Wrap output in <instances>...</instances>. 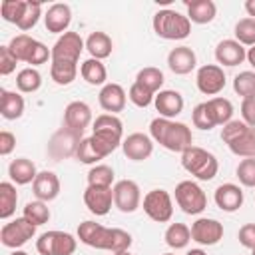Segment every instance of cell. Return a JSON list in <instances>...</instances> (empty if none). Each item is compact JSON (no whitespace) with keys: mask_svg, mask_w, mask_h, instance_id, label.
I'll use <instances>...</instances> for the list:
<instances>
[{"mask_svg":"<svg viewBox=\"0 0 255 255\" xmlns=\"http://www.w3.org/2000/svg\"><path fill=\"white\" fill-rule=\"evenodd\" d=\"M149 133H151V139H155L159 145H163L169 151L183 153L187 147L193 145L191 129L185 124L173 122V120H167V118H155V120H151Z\"/></svg>","mask_w":255,"mask_h":255,"instance_id":"cell-1","label":"cell"},{"mask_svg":"<svg viewBox=\"0 0 255 255\" xmlns=\"http://www.w3.org/2000/svg\"><path fill=\"white\" fill-rule=\"evenodd\" d=\"M122 135H124V124L118 116L102 114L94 120V133L90 135V139L102 159L106 155H110L112 151H116L118 145H122V141H124Z\"/></svg>","mask_w":255,"mask_h":255,"instance_id":"cell-2","label":"cell"},{"mask_svg":"<svg viewBox=\"0 0 255 255\" xmlns=\"http://www.w3.org/2000/svg\"><path fill=\"white\" fill-rule=\"evenodd\" d=\"M181 165L187 173H191L193 177H197L201 181L213 179L217 175V169H219L217 157L211 151L197 147V145H191L181 153Z\"/></svg>","mask_w":255,"mask_h":255,"instance_id":"cell-3","label":"cell"},{"mask_svg":"<svg viewBox=\"0 0 255 255\" xmlns=\"http://www.w3.org/2000/svg\"><path fill=\"white\" fill-rule=\"evenodd\" d=\"M151 24H153V32L163 40H183L191 34L189 18L169 8L155 12Z\"/></svg>","mask_w":255,"mask_h":255,"instance_id":"cell-4","label":"cell"},{"mask_svg":"<svg viewBox=\"0 0 255 255\" xmlns=\"http://www.w3.org/2000/svg\"><path fill=\"white\" fill-rule=\"evenodd\" d=\"M175 201L187 215H199L207 207V195L205 191L191 179L179 181L175 185Z\"/></svg>","mask_w":255,"mask_h":255,"instance_id":"cell-5","label":"cell"},{"mask_svg":"<svg viewBox=\"0 0 255 255\" xmlns=\"http://www.w3.org/2000/svg\"><path fill=\"white\" fill-rule=\"evenodd\" d=\"M76 247V237L66 231H46L36 239V249L40 255H72Z\"/></svg>","mask_w":255,"mask_h":255,"instance_id":"cell-6","label":"cell"},{"mask_svg":"<svg viewBox=\"0 0 255 255\" xmlns=\"http://www.w3.org/2000/svg\"><path fill=\"white\" fill-rule=\"evenodd\" d=\"M34 235H36V225L30 223L26 217H16L14 221L4 223L0 229V241L4 247L10 249H18L26 245Z\"/></svg>","mask_w":255,"mask_h":255,"instance_id":"cell-7","label":"cell"},{"mask_svg":"<svg viewBox=\"0 0 255 255\" xmlns=\"http://www.w3.org/2000/svg\"><path fill=\"white\" fill-rule=\"evenodd\" d=\"M143 211L149 219L165 223L173 215V201L165 189H151L143 195Z\"/></svg>","mask_w":255,"mask_h":255,"instance_id":"cell-8","label":"cell"},{"mask_svg":"<svg viewBox=\"0 0 255 255\" xmlns=\"http://www.w3.org/2000/svg\"><path fill=\"white\" fill-rule=\"evenodd\" d=\"M84 131H76V129H70V128H62L60 131H56L48 143V153L54 157V159H62V157H70V155H76L78 151V145L80 141L84 139L82 137Z\"/></svg>","mask_w":255,"mask_h":255,"instance_id":"cell-9","label":"cell"},{"mask_svg":"<svg viewBox=\"0 0 255 255\" xmlns=\"http://www.w3.org/2000/svg\"><path fill=\"white\" fill-rule=\"evenodd\" d=\"M84 48H86V42L82 40V36L78 32H66L56 40V44L52 48V62L78 64Z\"/></svg>","mask_w":255,"mask_h":255,"instance_id":"cell-10","label":"cell"},{"mask_svg":"<svg viewBox=\"0 0 255 255\" xmlns=\"http://www.w3.org/2000/svg\"><path fill=\"white\" fill-rule=\"evenodd\" d=\"M78 239L94 249L110 251L112 245V227H104L96 221H82L78 225Z\"/></svg>","mask_w":255,"mask_h":255,"instance_id":"cell-11","label":"cell"},{"mask_svg":"<svg viewBox=\"0 0 255 255\" xmlns=\"http://www.w3.org/2000/svg\"><path fill=\"white\" fill-rule=\"evenodd\" d=\"M141 203L139 185L133 179H122L114 185V205L122 213H133Z\"/></svg>","mask_w":255,"mask_h":255,"instance_id":"cell-12","label":"cell"},{"mask_svg":"<svg viewBox=\"0 0 255 255\" xmlns=\"http://www.w3.org/2000/svg\"><path fill=\"white\" fill-rule=\"evenodd\" d=\"M197 90L205 96H217L225 88V72L217 64H205L197 70L195 76Z\"/></svg>","mask_w":255,"mask_h":255,"instance_id":"cell-13","label":"cell"},{"mask_svg":"<svg viewBox=\"0 0 255 255\" xmlns=\"http://www.w3.org/2000/svg\"><path fill=\"white\" fill-rule=\"evenodd\" d=\"M191 239L199 245H217L223 239V225L211 217H199L191 223Z\"/></svg>","mask_w":255,"mask_h":255,"instance_id":"cell-14","label":"cell"},{"mask_svg":"<svg viewBox=\"0 0 255 255\" xmlns=\"http://www.w3.org/2000/svg\"><path fill=\"white\" fill-rule=\"evenodd\" d=\"M84 203L94 215H108L114 203V187L88 185L84 191Z\"/></svg>","mask_w":255,"mask_h":255,"instance_id":"cell-15","label":"cell"},{"mask_svg":"<svg viewBox=\"0 0 255 255\" xmlns=\"http://www.w3.org/2000/svg\"><path fill=\"white\" fill-rule=\"evenodd\" d=\"M122 149H124V155L131 161H143L147 159L151 153H153V141L149 135L145 133H129L124 141H122Z\"/></svg>","mask_w":255,"mask_h":255,"instance_id":"cell-16","label":"cell"},{"mask_svg":"<svg viewBox=\"0 0 255 255\" xmlns=\"http://www.w3.org/2000/svg\"><path fill=\"white\" fill-rule=\"evenodd\" d=\"M70 22H72V10L68 4H62V2L52 4L44 14L46 30L52 34H66Z\"/></svg>","mask_w":255,"mask_h":255,"instance_id":"cell-17","label":"cell"},{"mask_svg":"<svg viewBox=\"0 0 255 255\" xmlns=\"http://www.w3.org/2000/svg\"><path fill=\"white\" fill-rule=\"evenodd\" d=\"M92 124V108L86 102H70L64 110V126L76 131H84Z\"/></svg>","mask_w":255,"mask_h":255,"instance_id":"cell-18","label":"cell"},{"mask_svg":"<svg viewBox=\"0 0 255 255\" xmlns=\"http://www.w3.org/2000/svg\"><path fill=\"white\" fill-rule=\"evenodd\" d=\"M153 106L159 112V118L171 120L183 112V96L175 90H161L155 94Z\"/></svg>","mask_w":255,"mask_h":255,"instance_id":"cell-19","label":"cell"},{"mask_svg":"<svg viewBox=\"0 0 255 255\" xmlns=\"http://www.w3.org/2000/svg\"><path fill=\"white\" fill-rule=\"evenodd\" d=\"M215 205L221 209V211H227V213H233L237 211L241 205H243V191L239 185L235 183H221L217 189H215Z\"/></svg>","mask_w":255,"mask_h":255,"instance_id":"cell-20","label":"cell"},{"mask_svg":"<svg viewBox=\"0 0 255 255\" xmlns=\"http://www.w3.org/2000/svg\"><path fill=\"white\" fill-rule=\"evenodd\" d=\"M215 60L221 66L233 68L239 66L243 60H247V50L237 40H221L215 48Z\"/></svg>","mask_w":255,"mask_h":255,"instance_id":"cell-21","label":"cell"},{"mask_svg":"<svg viewBox=\"0 0 255 255\" xmlns=\"http://www.w3.org/2000/svg\"><path fill=\"white\" fill-rule=\"evenodd\" d=\"M195 64H197V58L189 46H177L167 54V66L177 76L189 74L195 68Z\"/></svg>","mask_w":255,"mask_h":255,"instance_id":"cell-22","label":"cell"},{"mask_svg":"<svg viewBox=\"0 0 255 255\" xmlns=\"http://www.w3.org/2000/svg\"><path fill=\"white\" fill-rule=\"evenodd\" d=\"M98 102H100L102 110L116 116L118 112H124V108H126V90L120 84H106L100 90Z\"/></svg>","mask_w":255,"mask_h":255,"instance_id":"cell-23","label":"cell"},{"mask_svg":"<svg viewBox=\"0 0 255 255\" xmlns=\"http://www.w3.org/2000/svg\"><path fill=\"white\" fill-rule=\"evenodd\" d=\"M32 189L40 201L48 203L60 195V179L54 171H40L32 183Z\"/></svg>","mask_w":255,"mask_h":255,"instance_id":"cell-24","label":"cell"},{"mask_svg":"<svg viewBox=\"0 0 255 255\" xmlns=\"http://www.w3.org/2000/svg\"><path fill=\"white\" fill-rule=\"evenodd\" d=\"M185 6H187V18L193 24H209L217 14V6L213 0H191L185 2Z\"/></svg>","mask_w":255,"mask_h":255,"instance_id":"cell-25","label":"cell"},{"mask_svg":"<svg viewBox=\"0 0 255 255\" xmlns=\"http://www.w3.org/2000/svg\"><path fill=\"white\" fill-rule=\"evenodd\" d=\"M8 175L14 183L18 185H26V183H34L38 171H36V165L34 161L26 159V157H18L14 159L10 165H8Z\"/></svg>","mask_w":255,"mask_h":255,"instance_id":"cell-26","label":"cell"},{"mask_svg":"<svg viewBox=\"0 0 255 255\" xmlns=\"http://www.w3.org/2000/svg\"><path fill=\"white\" fill-rule=\"evenodd\" d=\"M0 114L4 120H18L24 114V98L16 92H0Z\"/></svg>","mask_w":255,"mask_h":255,"instance_id":"cell-27","label":"cell"},{"mask_svg":"<svg viewBox=\"0 0 255 255\" xmlns=\"http://www.w3.org/2000/svg\"><path fill=\"white\" fill-rule=\"evenodd\" d=\"M112 48H114L112 38L106 32H92L86 38V50L96 60H106L108 56H112Z\"/></svg>","mask_w":255,"mask_h":255,"instance_id":"cell-28","label":"cell"},{"mask_svg":"<svg viewBox=\"0 0 255 255\" xmlns=\"http://www.w3.org/2000/svg\"><path fill=\"white\" fill-rule=\"evenodd\" d=\"M80 74H82V78H84L90 86H106L108 70H106V66L102 64V60L88 58L86 62H82Z\"/></svg>","mask_w":255,"mask_h":255,"instance_id":"cell-29","label":"cell"},{"mask_svg":"<svg viewBox=\"0 0 255 255\" xmlns=\"http://www.w3.org/2000/svg\"><path fill=\"white\" fill-rule=\"evenodd\" d=\"M227 147L231 149V153H235L243 159L245 157H255V128H247L239 137L229 141Z\"/></svg>","mask_w":255,"mask_h":255,"instance_id":"cell-30","label":"cell"},{"mask_svg":"<svg viewBox=\"0 0 255 255\" xmlns=\"http://www.w3.org/2000/svg\"><path fill=\"white\" fill-rule=\"evenodd\" d=\"M16 203H18V193L14 183L2 181L0 183V219L12 217L16 211Z\"/></svg>","mask_w":255,"mask_h":255,"instance_id":"cell-31","label":"cell"},{"mask_svg":"<svg viewBox=\"0 0 255 255\" xmlns=\"http://www.w3.org/2000/svg\"><path fill=\"white\" fill-rule=\"evenodd\" d=\"M163 237H165V243L171 249H183L191 241V229L185 223H171L165 229V235Z\"/></svg>","mask_w":255,"mask_h":255,"instance_id":"cell-32","label":"cell"},{"mask_svg":"<svg viewBox=\"0 0 255 255\" xmlns=\"http://www.w3.org/2000/svg\"><path fill=\"white\" fill-rule=\"evenodd\" d=\"M50 76L58 86H68L76 80L78 76V64L70 62H52L50 66Z\"/></svg>","mask_w":255,"mask_h":255,"instance_id":"cell-33","label":"cell"},{"mask_svg":"<svg viewBox=\"0 0 255 255\" xmlns=\"http://www.w3.org/2000/svg\"><path fill=\"white\" fill-rule=\"evenodd\" d=\"M135 82L141 84L143 88H147L149 92L157 94V92H161V86H163V72L159 68H153V66L141 68L135 76Z\"/></svg>","mask_w":255,"mask_h":255,"instance_id":"cell-34","label":"cell"},{"mask_svg":"<svg viewBox=\"0 0 255 255\" xmlns=\"http://www.w3.org/2000/svg\"><path fill=\"white\" fill-rule=\"evenodd\" d=\"M207 106H209L211 116L217 126H225L233 120V104L227 98H211L207 102Z\"/></svg>","mask_w":255,"mask_h":255,"instance_id":"cell-35","label":"cell"},{"mask_svg":"<svg viewBox=\"0 0 255 255\" xmlns=\"http://www.w3.org/2000/svg\"><path fill=\"white\" fill-rule=\"evenodd\" d=\"M42 86V76L36 68H24L18 72L16 76V88L24 94H32V92H38Z\"/></svg>","mask_w":255,"mask_h":255,"instance_id":"cell-36","label":"cell"},{"mask_svg":"<svg viewBox=\"0 0 255 255\" xmlns=\"http://www.w3.org/2000/svg\"><path fill=\"white\" fill-rule=\"evenodd\" d=\"M34 44H36V40H34L32 36H28V34H18V36H14V38L10 40L8 48H10V52L14 54V58H16L18 62H26V64H28V58H30V52H32Z\"/></svg>","mask_w":255,"mask_h":255,"instance_id":"cell-37","label":"cell"},{"mask_svg":"<svg viewBox=\"0 0 255 255\" xmlns=\"http://www.w3.org/2000/svg\"><path fill=\"white\" fill-rule=\"evenodd\" d=\"M22 217H26L30 223H34V225L38 227V225L48 223V219H50V209H48L46 201H40V199H38V201H28L26 207H24Z\"/></svg>","mask_w":255,"mask_h":255,"instance_id":"cell-38","label":"cell"},{"mask_svg":"<svg viewBox=\"0 0 255 255\" xmlns=\"http://www.w3.org/2000/svg\"><path fill=\"white\" fill-rule=\"evenodd\" d=\"M114 183V169L110 165H94L88 171V185H96V187H112Z\"/></svg>","mask_w":255,"mask_h":255,"instance_id":"cell-39","label":"cell"},{"mask_svg":"<svg viewBox=\"0 0 255 255\" xmlns=\"http://www.w3.org/2000/svg\"><path fill=\"white\" fill-rule=\"evenodd\" d=\"M233 90H235V94L241 96V98L255 96V72H251V70L239 72V74L233 78Z\"/></svg>","mask_w":255,"mask_h":255,"instance_id":"cell-40","label":"cell"},{"mask_svg":"<svg viewBox=\"0 0 255 255\" xmlns=\"http://www.w3.org/2000/svg\"><path fill=\"white\" fill-rule=\"evenodd\" d=\"M191 122H193L195 128H199V129H203V131H209L211 128L217 126L215 120H213V116H211V110H209L207 102H201V104H197V106L193 108V112H191Z\"/></svg>","mask_w":255,"mask_h":255,"instance_id":"cell-41","label":"cell"},{"mask_svg":"<svg viewBox=\"0 0 255 255\" xmlns=\"http://www.w3.org/2000/svg\"><path fill=\"white\" fill-rule=\"evenodd\" d=\"M235 40L241 46H255V20L253 18H241L235 24Z\"/></svg>","mask_w":255,"mask_h":255,"instance_id":"cell-42","label":"cell"},{"mask_svg":"<svg viewBox=\"0 0 255 255\" xmlns=\"http://www.w3.org/2000/svg\"><path fill=\"white\" fill-rule=\"evenodd\" d=\"M40 16H42V4H40V2H32V0H26V8H24V14H22V18H20V22H18L16 26H18L22 32H26V30H32V28L38 24Z\"/></svg>","mask_w":255,"mask_h":255,"instance_id":"cell-43","label":"cell"},{"mask_svg":"<svg viewBox=\"0 0 255 255\" xmlns=\"http://www.w3.org/2000/svg\"><path fill=\"white\" fill-rule=\"evenodd\" d=\"M24 8H26V0H4L0 4V14L6 22L18 24L24 14Z\"/></svg>","mask_w":255,"mask_h":255,"instance_id":"cell-44","label":"cell"},{"mask_svg":"<svg viewBox=\"0 0 255 255\" xmlns=\"http://www.w3.org/2000/svg\"><path fill=\"white\" fill-rule=\"evenodd\" d=\"M237 179L245 187H255V157H245L239 161Z\"/></svg>","mask_w":255,"mask_h":255,"instance_id":"cell-45","label":"cell"},{"mask_svg":"<svg viewBox=\"0 0 255 255\" xmlns=\"http://www.w3.org/2000/svg\"><path fill=\"white\" fill-rule=\"evenodd\" d=\"M129 100H131V104L133 106H137V108H147L153 100H155V94L153 92H149L147 88H143L141 84H137V82H133L131 84V88H129Z\"/></svg>","mask_w":255,"mask_h":255,"instance_id":"cell-46","label":"cell"},{"mask_svg":"<svg viewBox=\"0 0 255 255\" xmlns=\"http://www.w3.org/2000/svg\"><path fill=\"white\" fill-rule=\"evenodd\" d=\"M76 159H78V161H82V163H88V165H92V163H98L102 157H100V153L94 149V145H92V139H90V137H84V139L80 141V145H78V151H76Z\"/></svg>","mask_w":255,"mask_h":255,"instance_id":"cell-47","label":"cell"},{"mask_svg":"<svg viewBox=\"0 0 255 255\" xmlns=\"http://www.w3.org/2000/svg\"><path fill=\"white\" fill-rule=\"evenodd\" d=\"M247 128H249V126H247L243 120H231L229 124H225V126L221 128V139H223L225 143H229V141H233L235 137H239Z\"/></svg>","mask_w":255,"mask_h":255,"instance_id":"cell-48","label":"cell"},{"mask_svg":"<svg viewBox=\"0 0 255 255\" xmlns=\"http://www.w3.org/2000/svg\"><path fill=\"white\" fill-rule=\"evenodd\" d=\"M48 58H52V50H48V46H44L42 42L36 40L32 52H30V58H28V64L32 66H40V64H46Z\"/></svg>","mask_w":255,"mask_h":255,"instance_id":"cell-49","label":"cell"},{"mask_svg":"<svg viewBox=\"0 0 255 255\" xmlns=\"http://www.w3.org/2000/svg\"><path fill=\"white\" fill-rule=\"evenodd\" d=\"M16 64L18 60L14 58V54L10 52L8 46H0V74L2 76H8L16 70Z\"/></svg>","mask_w":255,"mask_h":255,"instance_id":"cell-50","label":"cell"},{"mask_svg":"<svg viewBox=\"0 0 255 255\" xmlns=\"http://www.w3.org/2000/svg\"><path fill=\"white\" fill-rule=\"evenodd\" d=\"M241 118L249 128H255V96L243 98V102H241Z\"/></svg>","mask_w":255,"mask_h":255,"instance_id":"cell-51","label":"cell"},{"mask_svg":"<svg viewBox=\"0 0 255 255\" xmlns=\"http://www.w3.org/2000/svg\"><path fill=\"white\" fill-rule=\"evenodd\" d=\"M237 239H239V243H241L243 247L253 249V247H255V223H245V225L239 229Z\"/></svg>","mask_w":255,"mask_h":255,"instance_id":"cell-52","label":"cell"},{"mask_svg":"<svg viewBox=\"0 0 255 255\" xmlns=\"http://www.w3.org/2000/svg\"><path fill=\"white\" fill-rule=\"evenodd\" d=\"M16 147V135L12 131H0V155H10Z\"/></svg>","mask_w":255,"mask_h":255,"instance_id":"cell-53","label":"cell"},{"mask_svg":"<svg viewBox=\"0 0 255 255\" xmlns=\"http://www.w3.org/2000/svg\"><path fill=\"white\" fill-rule=\"evenodd\" d=\"M245 12L249 14V18L255 20V0H247L245 2Z\"/></svg>","mask_w":255,"mask_h":255,"instance_id":"cell-54","label":"cell"},{"mask_svg":"<svg viewBox=\"0 0 255 255\" xmlns=\"http://www.w3.org/2000/svg\"><path fill=\"white\" fill-rule=\"evenodd\" d=\"M247 62H249L251 68L255 70V46H251V48L247 50Z\"/></svg>","mask_w":255,"mask_h":255,"instance_id":"cell-55","label":"cell"},{"mask_svg":"<svg viewBox=\"0 0 255 255\" xmlns=\"http://www.w3.org/2000/svg\"><path fill=\"white\" fill-rule=\"evenodd\" d=\"M185 255H207V253H205L203 249H189Z\"/></svg>","mask_w":255,"mask_h":255,"instance_id":"cell-56","label":"cell"},{"mask_svg":"<svg viewBox=\"0 0 255 255\" xmlns=\"http://www.w3.org/2000/svg\"><path fill=\"white\" fill-rule=\"evenodd\" d=\"M10 255H28V253H26V251H22V249H14Z\"/></svg>","mask_w":255,"mask_h":255,"instance_id":"cell-57","label":"cell"},{"mask_svg":"<svg viewBox=\"0 0 255 255\" xmlns=\"http://www.w3.org/2000/svg\"><path fill=\"white\" fill-rule=\"evenodd\" d=\"M112 255H129L128 251H124V253H112Z\"/></svg>","mask_w":255,"mask_h":255,"instance_id":"cell-58","label":"cell"},{"mask_svg":"<svg viewBox=\"0 0 255 255\" xmlns=\"http://www.w3.org/2000/svg\"><path fill=\"white\" fill-rule=\"evenodd\" d=\"M251 255H255V247H253V249H251Z\"/></svg>","mask_w":255,"mask_h":255,"instance_id":"cell-59","label":"cell"},{"mask_svg":"<svg viewBox=\"0 0 255 255\" xmlns=\"http://www.w3.org/2000/svg\"><path fill=\"white\" fill-rule=\"evenodd\" d=\"M163 255H175V253H163Z\"/></svg>","mask_w":255,"mask_h":255,"instance_id":"cell-60","label":"cell"}]
</instances>
